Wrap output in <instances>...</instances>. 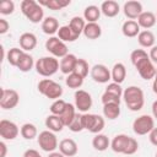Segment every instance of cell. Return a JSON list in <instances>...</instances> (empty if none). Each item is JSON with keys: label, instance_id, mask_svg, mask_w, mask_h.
<instances>
[{"label": "cell", "instance_id": "cell-3", "mask_svg": "<svg viewBox=\"0 0 157 157\" xmlns=\"http://www.w3.org/2000/svg\"><path fill=\"white\" fill-rule=\"evenodd\" d=\"M34 67H36V71L40 76L50 77L60 69V63L54 56H42L40 59L36 61Z\"/></svg>", "mask_w": 157, "mask_h": 157}, {"label": "cell", "instance_id": "cell-48", "mask_svg": "<svg viewBox=\"0 0 157 157\" xmlns=\"http://www.w3.org/2000/svg\"><path fill=\"white\" fill-rule=\"evenodd\" d=\"M23 157H42V156L39 155V152H38L37 150H33V148H28V150H26V151H25V153H23Z\"/></svg>", "mask_w": 157, "mask_h": 157}, {"label": "cell", "instance_id": "cell-47", "mask_svg": "<svg viewBox=\"0 0 157 157\" xmlns=\"http://www.w3.org/2000/svg\"><path fill=\"white\" fill-rule=\"evenodd\" d=\"M148 139H150V142L153 146H157V128L152 129V131L148 134Z\"/></svg>", "mask_w": 157, "mask_h": 157}, {"label": "cell", "instance_id": "cell-19", "mask_svg": "<svg viewBox=\"0 0 157 157\" xmlns=\"http://www.w3.org/2000/svg\"><path fill=\"white\" fill-rule=\"evenodd\" d=\"M121 32L125 37L128 38H134L137 37L140 33V26L137 23V21L135 20H128L123 23L121 26Z\"/></svg>", "mask_w": 157, "mask_h": 157}, {"label": "cell", "instance_id": "cell-52", "mask_svg": "<svg viewBox=\"0 0 157 157\" xmlns=\"http://www.w3.org/2000/svg\"><path fill=\"white\" fill-rule=\"evenodd\" d=\"M48 157H65V156H64L61 152H55V151H54V152H50V153L48 155Z\"/></svg>", "mask_w": 157, "mask_h": 157}, {"label": "cell", "instance_id": "cell-13", "mask_svg": "<svg viewBox=\"0 0 157 157\" xmlns=\"http://www.w3.org/2000/svg\"><path fill=\"white\" fill-rule=\"evenodd\" d=\"M90 74L92 80L98 83H107L109 80H112V74L109 69L103 64H96L94 66H92Z\"/></svg>", "mask_w": 157, "mask_h": 157}, {"label": "cell", "instance_id": "cell-30", "mask_svg": "<svg viewBox=\"0 0 157 157\" xmlns=\"http://www.w3.org/2000/svg\"><path fill=\"white\" fill-rule=\"evenodd\" d=\"M103 115L109 120H114L120 115V104L109 103L103 104Z\"/></svg>", "mask_w": 157, "mask_h": 157}, {"label": "cell", "instance_id": "cell-43", "mask_svg": "<svg viewBox=\"0 0 157 157\" xmlns=\"http://www.w3.org/2000/svg\"><path fill=\"white\" fill-rule=\"evenodd\" d=\"M104 92H108V93H110V94H114V96L121 98L124 91H123V88H121V86H120L119 83L112 82V83H108V86L105 87V91H104Z\"/></svg>", "mask_w": 157, "mask_h": 157}, {"label": "cell", "instance_id": "cell-25", "mask_svg": "<svg viewBox=\"0 0 157 157\" xmlns=\"http://www.w3.org/2000/svg\"><path fill=\"white\" fill-rule=\"evenodd\" d=\"M85 26H86V22H85V18L83 17H80V16H75L70 20L69 22V27L71 28L75 38L77 39L82 33H83V29H85Z\"/></svg>", "mask_w": 157, "mask_h": 157}, {"label": "cell", "instance_id": "cell-6", "mask_svg": "<svg viewBox=\"0 0 157 157\" xmlns=\"http://www.w3.org/2000/svg\"><path fill=\"white\" fill-rule=\"evenodd\" d=\"M155 128V121L153 118L148 114H142L140 117H137L134 123H132V130L136 135H147L152 131V129Z\"/></svg>", "mask_w": 157, "mask_h": 157}, {"label": "cell", "instance_id": "cell-7", "mask_svg": "<svg viewBox=\"0 0 157 157\" xmlns=\"http://www.w3.org/2000/svg\"><path fill=\"white\" fill-rule=\"evenodd\" d=\"M37 141H38V145L39 147L45 151V152H54L58 147H59V144H58V139L55 136V134L50 130H44L42 132H39L38 137H37Z\"/></svg>", "mask_w": 157, "mask_h": 157}, {"label": "cell", "instance_id": "cell-20", "mask_svg": "<svg viewBox=\"0 0 157 157\" xmlns=\"http://www.w3.org/2000/svg\"><path fill=\"white\" fill-rule=\"evenodd\" d=\"M120 11L119 4L114 0H105L101 5V12L107 17H115Z\"/></svg>", "mask_w": 157, "mask_h": 157}, {"label": "cell", "instance_id": "cell-51", "mask_svg": "<svg viewBox=\"0 0 157 157\" xmlns=\"http://www.w3.org/2000/svg\"><path fill=\"white\" fill-rule=\"evenodd\" d=\"M152 115H153V118L157 119V101H155L152 103Z\"/></svg>", "mask_w": 157, "mask_h": 157}, {"label": "cell", "instance_id": "cell-53", "mask_svg": "<svg viewBox=\"0 0 157 157\" xmlns=\"http://www.w3.org/2000/svg\"><path fill=\"white\" fill-rule=\"evenodd\" d=\"M152 90H153V92L157 94V72H156V76H155V78H153V83H152Z\"/></svg>", "mask_w": 157, "mask_h": 157}, {"label": "cell", "instance_id": "cell-17", "mask_svg": "<svg viewBox=\"0 0 157 157\" xmlns=\"http://www.w3.org/2000/svg\"><path fill=\"white\" fill-rule=\"evenodd\" d=\"M18 43L23 52H31L37 45V37H36V34H33L31 32H25L20 36Z\"/></svg>", "mask_w": 157, "mask_h": 157}, {"label": "cell", "instance_id": "cell-27", "mask_svg": "<svg viewBox=\"0 0 157 157\" xmlns=\"http://www.w3.org/2000/svg\"><path fill=\"white\" fill-rule=\"evenodd\" d=\"M92 146H93L94 150H97L99 152H103V151H105L110 146V141H109L107 135H104V134H96L94 137L92 139Z\"/></svg>", "mask_w": 157, "mask_h": 157}, {"label": "cell", "instance_id": "cell-37", "mask_svg": "<svg viewBox=\"0 0 157 157\" xmlns=\"http://www.w3.org/2000/svg\"><path fill=\"white\" fill-rule=\"evenodd\" d=\"M23 53H25V52H23L22 49H20V48H11V49L7 52V61H9V64L17 67L18 61H20L21 56L23 55Z\"/></svg>", "mask_w": 157, "mask_h": 157}, {"label": "cell", "instance_id": "cell-12", "mask_svg": "<svg viewBox=\"0 0 157 157\" xmlns=\"http://www.w3.org/2000/svg\"><path fill=\"white\" fill-rule=\"evenodd\" d=\"M20 134L18 126L7 119L0 120V136L4 140H15Z\"/></svg>", "mask_w": 157, "mask_h": 157}, {"label": "cell", "instance_id": "cell-24", "mask_svg": "<svg viewBox=\"0 0 157 157\" xmlns=\"http://www.w3.org/2000/svg\"><path fill=\"white\" fill-rule=\"evenodd\" d=\"M110 74H112L113 82L120 85V83L124 82V80L126 77V67H125V65L123 63H117V64H114Z\"/></svg>", "mask_w": 157, "mask_h": 157}, {"label": "cell", "instance_id": "cell-31", "mask_svg": "<svg viewBox=\"0 0 157 157\" xmlns=\"http://www.w3.org/2000/svg\"><path fill=\"white\" fill-rule=\"evenodd\" d=\"M33 65H36V63H34V60H33L32 55L25 52V53H23V55L21 56L20 61H18L17 69H18L20 71H22V72H28V71H31V70H32Z\"/></svg>", "mask_w": 157, "mask_h": 157}, {"label": "cell", "instance_id": "cell-4", "mask_svg": "<svg viewBox=\"0 0 157 157\" xmlns=\"http://www.w3.org/2000/svg\"><path fill=\"white\" fill-rule=\"evenodd\" d=\"M38 91L49 99H60L63 94V87L60 83L53 81L52 78H43L38 82Z\"/></svg>", "mask_w": 157, "mask_h": 157}, {"label": "cell", "instance_id": "cell-15", "mask_svg": "<svg viewBox=\"0 0 157 157\" xmlns=\"http://www.w3.org/2000/svg\"><path fill=\"white\" fill-rule=\"evenodd\" d=\"M59 152H61L65 157H72L78 152V146L72 139H63L59 142Z\"/></svg>", "mask_w": 157, "mask_h": 157}, {"label": "cell", "instance_id": "cell-32", "mask_svg": "<svg viewBox=\"0 0 157 157\" xmlns=\"http://www.w3.org/2000/svg\"><path fill=\"white\" fill-rule=\"evenodd\" d=\"M20 134L23 139L26 140H32L34 137H37L38 131H37V126L32 123H25L21 129H20Z\"/></svg>", "mask_w": 157, "mask_h": 157}, {"label": "cell", "instance_id": "cell-10", "mask_svg": "<svg viewBox=\"0 0 157 157\" xmlns=\"http://www.w3.org/2000/svg\"><path fill=\"white\" fill-rule=\"evenodd\" d=\"M18 102H20V96H18L17 91L1 88L0 107L2 109H12L18 104Z\"/></svg>", "mask_w": 157, "mask_h": 157}, {"label": "cell", "instance_id": "cell-38", "mask_svg": "<svg viewBox=\"0 0 157 157\" xmlns=\"http://www.w3.org/2000/svg\"><path fill=\"white\" fill-rule=\"evenodd\" d=\"M88 70H90V67H88V63H87L85 59L78 58V59H77V63H76V66H75V71H74V72L78 74L80 76H82V77L85 78V77L88 75Z\"/></svg>", "mask_w": 157, "mask_h": 157}, {"label": "cell", "instance_id": "cell-34", "mask_svg": "<svg viewBox=\"0 0 157 157\" xmlns=\"http://www.w3.org/2000/svg\"><path fill=\"white\" fill-rule=\"evenodd\" d=\"M76 107L74 105V104H71V103H67L66 104V108H65V110L63 112V114L60 115V118H61V120H63V123H64V125L65 126H69L70 125V123L74 120V118H75V115H76Z\"/></svg>", "mask_w": 157, "mask_h": 157}, {"label": "cell", "instance_id": "cell-28", "mask_svg": "<svg viewBox=\"0 0 157 157\" xmlns=\"http://www.w3.org/2000/svg\"><path fill=\"white\" fill-rule=\"evenodd\" d=\"M102 34V28L97 22H90L86 23L83 29V36L88 39H97Z\"/></svg>", "mask_w": 157, "mask_h": 157}, {"label": "cell", "instance_id": "cell-36", "mask_svg": "<svg viewBox=\"0 0 157 157\" xmlns=\"http://www.w3.org/2000/svg\"><path fill=\"white\" fill-rule=\"evenodd\" d=\"M58 38L60 40H63L64 43L65 42H75L76 38L71 31V28L69 27V25H65V26H61L58 31Z\"/></svg>", "mask_w": 157, "mask_h": 157}, {"label": "cell", "instance_id": "cell-29", "mask_svg": "<svg viewBox=\"0 0 157 157\" xmlns=\"http://www.w3.org/2000/svg\"><path fill=\"white\" fill-rule=\"evenodd\" d=\"M99 16H101V7L96 5H90L83 10V18L85 21H87V23L97 22L99 20Z\"/></svg>", "mask_w": 157, "mask_h": 157}, {"label": "cell", "instance_id": "cell-18", "mask_svg": "<svg viewBox=\"0 0 157 157\" xmlns=\"http://www.w3.org/2000/svg\"><path fill=\"white\" fill-rule=\"evenodd\" d=\"M77 56L75 54H67L60 60V71L65 75H70L75 71V66L77 63Z\"/></svg>", "mask_w": 157, "mask_h": 157}, {"label": "cell", "instance_id": "cell-2", "mask_svg": "<svg viewBox=\"0 0 157 157\" xmlns=\"http://www.w3.org/2000/svg\"><path fill=\"white\" fill-rule=\"evenodd\" d=\"M20 6H21L22 13L32 23L43 22V20H44L43 18L44 17V11H43L42 6L39 5V2H37L34 0H23V1H21Z\"/></svg>", "mask_w": 157, "mask_h": 157}, {"label": "cell", "instance_id": "cell-50", "mask_svg": "<svg viewBox=\"0 0 157 157\" xmlns=\"http://www.w3.org/2000/svg\"><path fill=\"white\" fill-rule=\"evenodd\" d=\"M7 153V146L4 141L0 142V157H5Z\"/></svg>", "mask_w": 157, "mask_h": 157}, {"label": "cell", "instance_id": "cell-35", "mask_svg": "<svg viewBox=\"0 0 157 157\" xmlns=\"http://www.w3.org/2000/svg\"><path fill=\"white\" fill-rule=\"evenodd\" d=\"M65 83H66V86H67L69 88L78 90V88L82 86V83H83V77L80 76V75L76 74V72H72V74H70V75L66 76Z\"/></svg>", "mask_w": 157, "mask_h": 157}, {"label": "cell", "instance_id": "cell-33", "mask_svg": "<svg viewBox=\"0 0 157 157\" xmlns=\"http://www.w3.org/2000/svg\"><path fill=\"white\" fill-rule=\"evenodd\" d=\"M70 4H71L70 0H40L39 1L40 6H45L50 10H61Z\"/></svg>", "mask_w": 157, "mask_h": 157}, {"label": "cell", "instance_id": "cell-54", "mask_svg": "<svg viewBox=\"0 0 157 157\" xmlns=\"http://www.w3.org/2000/svg\"><path fill=\"white\" fill-rule=\"evenodd\" d=\"M156 157H157V153H156Z\"/></svg>", "mask_w": 157, "mask_h": 157}, {"label": "cell", "instance_id": "cell-46", "mask_svg": "<svg viewBox=\"0 0 157 157\" xmlns=\"http://www.w3.org/2000/svg\"><path fill=\"white\" fill-rule=\"evenodd\" d=\"M10 29V23L5 18H0V34H5Z\"/></svg>", "mask_w": 157, "mask_h": 157}, {"label": "cell", "instance_id": "cell-45", "mask_svg": "<svg viewBox=\"0 0 157 157\" xmlns=\"http://www.w3.org/2000/svg\"><path fill=\"white\" fill-rule=\"evenodd\" d=\"M137 148H139V142H137L134 137H130L129 144H128V147H126V150H125L124 155H128V156L134 155V153L137 151Z\"/></svg>", "mask_w": 157, "mask_h": 157}, {"label": "cell", "instance_id": "cell-44", "mask_svg": "<svg viewBox=\"0 0 157 157\" xmlns=\"http://www.w3.org/2000/svg\"><path fill=\"white\" fill-rule=\"evenodd\" d=\"M102 103L103 104H109V103H115V104H120V98L114 96V94H110L108 92H104L102 94Z\"/></svg>", "mask_w": 157, "mask_h": 157}, {"label": "cell", "instance_id": "cell-39", "mask_svg": "<svg viewBox=\"0 0 157 157\" xmlns=\"http://www.w3.org/2000/svg\"><path fill=\"white\" fill-rule=\"evenodd\" d=\"M66 102L64 101V99H56V101H54L53 103H52V105H50V113L52 114H54V115H61L63 114V112L65 110V108H66Z\"/></svg>", "mask_w": 157, "mask_h": 157}, {"label": "cell", "instance_id": "cell-21", "mask_svg": "<svg viewBox=\"0 0 157 157\" xmlns=\"http://www.w3.org/2000/svg\"><path fill=\"white\" fill-rule=\"evenodd\" d=\"M156 21H157L156 15L151 11H142V13L137 17V23L140 28H145V29L153 27L156 25Z\"/></svg>", "mask_w": 157, "mask_h": 157}, {"label": "cell", "instance_id": "cell-11", "mask_svg": "<svg viewBox=\"0 0 157 157\" xmlns=\"http://www.w3.org/2000/svg\"><path fill=\"white\" fill-rule=\"evenodd\" d=\"M74 97H75V107L78 112L83 114L91 109L93 102H92V96L88 92H86L85 90H77Z\"/></svg>", "mask_w": 157, "mask_h": 157}, {"label": "cell", "instance_id": "cell-9", "mask_svg": "<svg viewBox=\"0 0 157 157\" xmlns=\"http://www.w3.org/2000/svg\"><path fill=\"white\" fill-rule=\"evenodd\" d=\"M134 66L136 67L139 75H140L144 80H151V78H155L157 70H156L153 63L151 61L150 56H147V58L140 60V61H139L137 64H135Z\"/></svg>", "mask_w": 157, "mask_h": 157}, {"label": "cell", "instance_id": "cell-8", "mask_svg": "<svg viewBox=\"0 0 157 157\" xmlns=\"http://www.w3.org/2000/svg\"><path fill=\"white\" fill-rule=\"evenodd\" d=\"M45 49L52 54V56L54 58H64L65 55L69 54V49L67 45L60 40L58 37H49L45 42Z\"/></svg>", "mask_w": 157, "mask_h": 157}, {"label": "cell", "instance_id": "cell-22", "mask_svg": "<svg viewBox=\"0 0 157 157\" xmlns=\"http://www.w3.org/2000/svg\"><path fill=\"white\" fill-rule=\"evenodd\" d=\"M59 28H60V27H59V22H58V20H56L55 17L48 16V17H45V18L43 20V22H42V31H43L45 34H48V36H52V37H53L54 33H58Z\"/></svg>", "mask_w": 157, "mask_h": 157}, {"label": "cell", "instance_id": "cell-14", "mask_svg": "<svg viewBox=\"0 0 157 157\" xmlns=\"http://www.w3.org/2000/svg\"><path fill=\"white\" fill-rule=\"evenodd\" d=\"M123 11H124V15L129 20H135L142 13V4L140 1H136V0L126 1L124 4Z\"/></svg>", "mask_w": 157, "mask_h": 157}, {"label": "cell", "instance_id": "cell-49", "mask_svg": "<svg viewBox=\"0 0 157 157\" xmlns=\"http://www.w3.org/2000/svg\"><path fill=\"white\" fill-rule=\"evenodd\" d=\"M150 59L152 63H157V45H153L150 50V54H148Z\"/></svg>", "mask_w": 157, "mask_h": 157}, {"label": "cell", "instance_id": "cell-5", "mask_svg": "<svg viewBox=\"0 0 157 157\" xmlns=\"http://www.w3.org/2000/svg\"><path fill=\"white\" fill-rule=\"evenodd\" d=\"M82 121H83V128L92 134H101V131L104 129V125H105L103 117L98 114H91V113H83Z\"/></svg>", "mask_w": 157, "mask_h": 157}, {"label": "cell", "instance_id": "cell-16", "mask_svg": "<svg viewBox=\"0 0 157 157\" xmlns=\"http://www.w3.org/2000/svg\"><path fill=\"white\" fill-rule=\"evenodd\" d=\"M129 140H130V136H128L125 134H118L110 141V147L117 153H124L128 147Z\"/></svg>", "mask_w": 157, "mask_h": 157}, {"label": "cell", "instance_id": "cell-23", "mask_svg": "<svg viewBox=\"0 0 157 157\" xmlns=\"http://www.w3.org/2000/svg\"><path fill=\"white\" fill-rule=\"evenodd\" d=\"M45 126L48 128V130H50L53 132H60L65 128L61 118L59 115H54V114H50L45 118Z\"/></svg>", "mask_w": 157, "mask_h": 157}, {"label": "cell", "instance_id": "cell-42", "mask_svg": "<svg viewBox=\"0 0 157 157\" xmlns=\"http://www.w3.org/2000/svg\"><path fill=\"white\" fill-rule=\"evenodd\" d=\"M147 56H148V54H147L144 49H135V50H132L131 54H130V60H131L132 65H135V64H137L140 60H142V59H145V58H147Z\"/></svg>", "mask_w": 157, "mask_h": 157}, {"label": "cell", "instance_id": "cell-1", "mask_svg": "<svg viewBox=\"0 0 157 157\" xmlns=\"http://www.w3.org/2000/svg\"><path fill=\"white\" fill-rule=\"evenodd\" d=\"M123 99H124L126 107L132 112H137V110L142 109V107L145 104L144 91L139 86L126 87L123 92Z\"/></svg>", "mask_w": 157, "mask_h": 157}, {"label": "cell", "instance_id": "cell-26", "mask_svg": "<svg viewBox=\"0 0 157 157\" xmlns=\"http://www.w3.org/2000/svg\"><path fill=\"white\" fill-rule=\"evenodd\" d=\"M155 40H156L155 34L148 29L140 31V33L137 36V42L144 48H152L155 45Z\"/></svg>", "mask_w": 157, "mask_h": 157}, {"label": "cell", "instance_id": "cell-41", "mask_svg": "<svg viewBox=\"0 0 157 157\" xmlns=\"http://www.w3.org/2000/svg\"><path fill=\"white\" fill-rule=\"evenodd\" d=\"M15 11V2L12 0H2L0 2V13L11 15Z\"/></svg>", "mask_w": 157, "mask_h": 157}, {"label": "cell", "instance_id": "cell-40", "mask_svg": "<svg viewBox=\"0 0 157 157\" xmlns=\"http://www.w3.org/2000/svg\"><path fill=\"white\" fill-rule=\"evenodd\" d=\"M67 128H69L70 131H72V132H80V131H82V130L85 129V128H83V121H82V114L76 113L74 120L70 123V125H69Z\"/></svg>", "mask_w": 157, "mask_h": 157}]
</instances>
